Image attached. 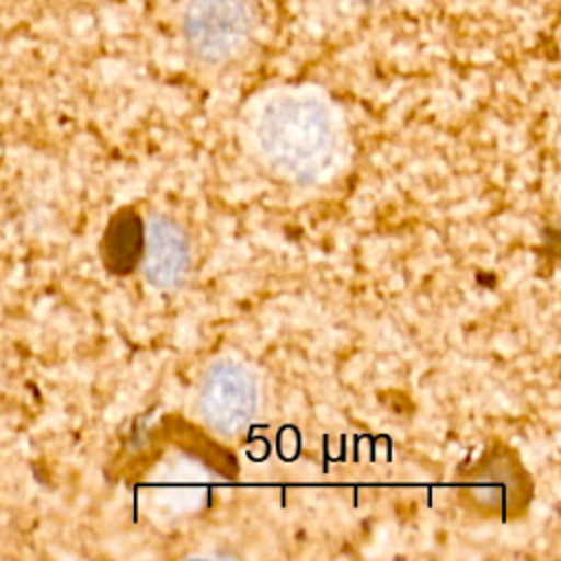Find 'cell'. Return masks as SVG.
Wrapping results in <instances>:
<instances>
[{
    "instance_id": "6da1fadb",
    "label": "cell",
    "mask_w": 561,
    "mask_h": 561,
    "mask_svg": "<svg viewBox=\"0 0 561 561\" xmlns=\"http://www.w3.org/2000/svg\"><path fill=\"white\" fill-rule=\"evenodd\" d=\"M259 142L267 162L285 178L316 180L333 156V121L311 96H280L261 116Z\"/></svg>"
},
{
    "instance_id": "7a4b0ae2",
    "label": "cell",
    "mask_w": 561,
    "mask_h": 561,
    "mask_svg": "<svg viewBox=\"0 0 561 561\" xmlns=\"http://www.w3.org/2000/svg\"><path fill=\"white\" fill-rule=\"evenodd\" d=\"M460 500L482 517L519 519L533 500V480L522 458L504 443L489 445L456 476Z\"/></svg>"
},
{
    "instance_id": "3957f363",
    "label": "cell",
    "mask_w": 561,
    "mask_h": 561,
    "mask_svg": "<svg viewBox=\"0 0 561 561\" xmlns=\"http://www.w3.org/2000/svg\"><path fill=\"white\" fill-rule=\"evenodd\" d=\"M259 388L245 366L232 359L210 364L197 390L199 419L217 436H239L254 419Z\"/></svg>"
},
{
    "instance_id": "277c9868",
    "label": "cell",
    "mask_w": 561,
    "mask_h": 561,
    "mask_svg": "<svg viewBox=\"0 0 561 561\" xmlns=\"http://www.w3.org/2000/svg\"><path fill=\"white\" fill-rule=\"evenodd\" d=\"M250 31L245 0H188L184 9V37L204 61L234 55Z\"/></svg>"
},
{
    "instance_id": "5b68a950",
    "label": "cell",
    "mask_w": 561,
    "mask_h": 561,
    "mask_svg": "<svg viewBox=\"0 0 561 561\" xmlns=\"http://www.w3.org/2000/svg\"><path fill=\"white\" fill-rule=\"evenodd\" d=\"M191 241L169 215H151L145 224V250L138 263L145 280L158 289H178L191 270Z\"/></svg>"
},
{
    "instance_id": "8992f818",
    "label": "cell",
    "mask_w": 561,
    "mask_h": 561,
    "mask_svg": "<svg viewBox=\"0 0 561 561\" xmlns=\"http://www.w3.org/2000/svg\"><path fill=\"white\" fill-rule=\"evenodd\" d=\"M145 250V219L131 206L118 208L105 224L99 241V259L114 276L138 270Z\"/></svg>"
},
{
    "instance_id": "52a82bcc",
    "label": "cell",
    "mask_w": 561,
    "mask_h": 561,
    "mask_svg": "<svg viewBox=\"0 0 561 561\" xmlns=\"http://www.w3.org/2000/svg\"><path fill=\"white\" fill-rule=\"evenodd\" d=\"M162 434L178 449L186 451L191 458H197L208 469H213L221 478H237L239 462L224 443L210 438L202 427L186 421L180 414H167L162 419Z\"/></svg>"
}]
</instances>
